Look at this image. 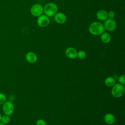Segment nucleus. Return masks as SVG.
Segmentation results:
<instances>
[{
	"instance_id": "1",
	"label": "nucleus",
	"mask_w": 125,
	"mask_h": 125,
	"mask_svg": "<svg viewBox=\"0 0 125 125\" xmlns=\"http://www.w3.org/2000/svg\"><path fill=\"white\" fill-rule=\"evenodd\" d=\"M104 28L103 24L99 21H94L92 22L88 27L89 33L94 36H100L104 32Z\"/></svg>"
},
{
	"instance_id": "2",
	"label": "nucleus",
	"mask_w": 125,
	"mask_h": 125,
	"mask_svg": "<svg viewBox=\"0 0 125 125\" xmlns=\"http://www.w3.org/2000/svg\"><path fill=\"white\" fill-rule=\"evenodd\" d=\"M58 6L54 2H48L43 7V13L48 17H53L58 12Z\"/></svg>"
},
{
	"instance_id": "3",
	"label": "nucleus",
	"mask_w": 125,
	"mask_h": 125,
	"mask_svg": "<svg viewBox=\"0 0 125 125\" xmlns=\"http://www.w3.org/2000/svg\"><path fill=\"white\" fill-rule=\"evenodd\" d=\"M111 94L115 98H120L124 96L125 93V88L124 85L120 83H115L112 88Z\"/></svg>"
},
{
	"instance_id": "4",
	"label": "nucleus",
	"mask_w": 125,
	"mask_h": 125,
	"mask_svg": "<svg viewBox=\"0 0 125 125\" xmlns=\"http://www.w3.org/2000/svg\"><path fill=\"white\" fill-rule=\"evenodd\" d=\"M30 13L34 17H39L43 13V7L40 3L33 5L30 8Z\"/></svg>"
},
{
	"instance_id": "5",
	"label": "nucleus",
	"mask_w": 125,
	"mask_h": 125,
	"mask_svg": "<svg viewBox=\"0 0 125 125\" xmlns=\"http://www.w3.org/2000/svg\"><path fill=\"white\" fill-rule=\"evenodd\" d=\"M2 110L5 115L8 116L11 115L14 111V104L10 101H6L3 104Z\"/></svg>"
},
{
	"instance_id": "6",
	"label": "nucleus",
	"mask_w": 125,
	"mask_h": 125,
	"mask_svg": "<svg viewBox=\"0 0 125 125\" xmlns=\"http://www.w3.org/2000/svg\"><path fill=\"white\" fill-rule=\"evenodd\" d=\"M103 25L104 30L108 31H113L117 28V23L114 19H107Z\"/></svg>"
},
{
	"instance_id": "7",
	"label": "nucleus",
	"mask_w": 125,
	"mask_h": 125,
	"mask_svg": "<svg viewBox=\"0 0 125 125\" xmlns=\"http://www.w3.org/2000/svg\"><path fill=\"white\" fill-rule=\"evenodd\" d=\"M37 23L38 25L40 27H46L50 23L49 17L45 14H42L38 17L37 20Z\"/></svg>"
},
{
	"instance_id": "8",
	"label": "nucleus",
	"mask_w": 125,
	"mask_h": 125,
	"mask_svg": "<svg viewBox=\"0 0 125 125\" xmlns=\"http://www.w3.org/2000/svg\"><path fill=\"white\" fill-rule=\"evenodd\" d=\"M54 19L55 22L59 24H64L67 21L66 15L61 12H57L54 16Z\"/></svg>"
},
{
	"instance_id": "9",
	"label": "nucleus",
	"mask_w": 125,
	"mask_h": 125,
	"mask_svg": "<svg viewBox=\"0 0 125 125\" xmlns=\"http://www.w3.org/2000/svg\"><path fill=\"white\" fill-rule=\"evenodd\" d=\"M65 54L67 58L70 59H74L77 58V51L74 47H69L65 50Z\"/></svg>"
},
{
	"instance_id": "10",
	"label": "nucleus",
	"mask_w": 125,
	"mask_h": 125,
	"mask_svg": "<svg viewBox=\"0 0 125 125\" xmlns=\"http://www.w3.org/2000/svg\"><path fill=\"white\" fill-rule=\"evenodd\" d=\"M25 59L26 61L31 63H33L36 62L38 59L37 55L33 52H28L25 55Z\"/></svg>"
},
{
	"instance_id": "11",
	"label": "nucleus",
	"mask_w": 125,
	"mask_h": 125,
	"mask_svg": "<svg viewBox=\"0 0 125 125\" xmlns=\"http://www.w3.org/2000/svg\"><path fill=\"white\" fill-rule=\"evenodd\" d=\"M96 16L97 19L101 21H104L108 19L107 11L103 9L99 10L97 12Z\"/></svg>"
},
{
	"instance_id": "12",
	"label": "nucleus",
	"mask_w": 125,
	"mask_h": 125,
	"mask_svg": "<svg viewBox=\"0 0 125 125\" xmlns=\"http://www.w3.org/2000/svg\"><path fill=\"white\" fill-rule=\"evenodd\" d=\"M104 121L106 124L112 125L115 121V117L112 113H107L104 116Z\"/></svg>"
},
{
	"instance_id": "13",
	"label": "nucleus",
	"mask_w": 125,
	"mask_h": 125,
	"mask_svg": "<svg viewBox=\"0 0 125 125\" xmlns=\"http://www.w3.org/2000/svg\"><path fill=\"white\" fill-rule=\"evenodd\" d=\"M101 40L102 42L104 43H108L110 42L111 40V35L107 32H104L101 35Z\"/></svg>"
},
{
	"instance_id": "14",
	"label": "nucleus",
	"mask_w": 125,
	"mask_h": 125,
	"mask_svg": "<svg viewBox=\"0 0 125 125\" xmlns=\"http://www.w3.org/2000/svg\"><path fill=\"white\" fill-rule=\"evenodd\" d=\"M104 83L108 87H112L116 83V81L112 77H107L104 80Z\"/></svg>"
},
{
	"instance_id": "15",
	"label": "nucleus",
	"mask_w": 125,
	"mask_h": 125,
	"mask_svg": "<svg viewBox=\"0 0 125 125\" xmlns=\"http://www.w3.org/2000/svg\"><path fill=\"white\" fill-rule=\"evenodd\" d=\"M0 122L5 125L8 124L10 122V118L9 116L5 115L1 116Z\"/></svg>"
},
{
	"instance_id": "16",
	"label": "nucleus",
	"mask_w": 125,
	"mask_h": 125,
	"mask_svg": "<svg viewBox=\"0 0 125 125\" xmlns=\"http://www.w3.org/2000/svg\"><path fill=\"white\" fill-rule=\"evenodd\" d=\"M86 56V52L83 50H80L77 52V57L80 59H84Z\"/></svg>"
},
{
	"instance_id": "17",
	"label": "nucleus",
	"mask_w": 125,
	"mask_h": 125,
	"mask_svg": "<svg viewBox=\"0 0 125 125\" xmlns=\"http://www.w3.org/2000/svg\"><path fill=\"white\" fill-rule=\"evenodd\" d=\"M6 101V95L2 93H0V105L3 104Z\"/></svg>"
},
{
	"instance_id": "18",
	"label": "nucleus",
	"mask_w": 125,
	"mask_h": 125,
	"mask_svg": "<svg viewBox=\"0 0 125 125\" xmlns=\"http://www.w3.org/2000/svg\"><path fill=\"white\" fill-rule=\"evenodd\" d=\"M118 80L120 83L123 85H125V75L123 74L120 76L118 79Z\"/></svg>"
},
{
	"instance_id": "19",
	"label": "nucleus",
	"mask_w": 125,
	"mask_h": 125,
	"mask_svg": "<svg viewBox=\"0 0 125 125\" xmlns=\"http://www.w3.org/2000/svg\"><path fill=\"white\" fill-rule=\"evenodd\" d=\"M115 17V13L113 11H110L107 12V17L108 19H114Z\"/></svg>"
},
{
	"instance_id": "20",
	"label": "nucleus",
	"mask_w": 125,
	"mask_h": 125,
	"mask_svg": "<svg viewBox=\"0 0 125 125\" xmlns=\"http://www.w3.org/2000/svg\"><path fill=\"white\" fill-rule=\"evenodd\" d=\"M36 125H47V124L44 120L40 119L37 121Z\"/></svg>"
},
{
	"instance_id": "21",
	"label": "nucleus",
	"mask_w": 125,
	"mask_h": 125,
	"mask_svg": "<svg viewBox=\"0 0 125 125\" xmlns=\"http://www.w3.org/2000/svg\"><path fill=\"white\" fill-rule=\"evenodd\" d=\"M0 125H5V124H4L2 123L1 122V123L0 122Z\"/></svg>"
},
{
	"instance_id": "22",
	"label": "nucleus",
	"mask_w": 125,
	"mask_h": 125,
	"mask_svg": "<svg viewBox=\"0 0 125 125\" xmlns=\"http://www.w3.org/2000/svg\"><path fill=\"white\" fill-rule=\"evenodd\" d=\"M1 114H0V120H1Z\"/></svg>"
}]
</instances>
